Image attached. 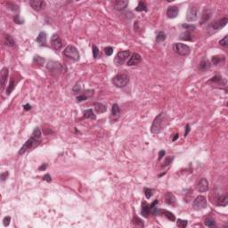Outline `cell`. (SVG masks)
<instances>
[{"mask_svg": "<svg viewBox=\"0 0 228 228\" xmlns=\"http://www.w3.org/2000/svg\"><path fill=\"white\" fill-rule=\"evenodd\" d=\"M43 180H44V181H46V182H48V183H50V182L52 181V177H51V176H50L49 174H46V175L43 177Z\"/></svg>", "mask_w": 228, "mask_h": 228, "instance_id": "53", "label": "cell"}, {"mask_svg": "<svg viewBox=\"0 0 228 228\" xmlns=\"http://www.w3.org/2000/svg\"><path fill=\"white\" fill-rule=\"evenodd\" d=\"M8 177H9V172H8V171L3 172V173H1V175H0V177H1V180H2V181H6Z\"/></svg>", "mask_w": 228, "mask_h": 228, "instance_id": "51", "label": "cell"}, {"mask_svg": "<svg viewBox=\"0 0 228 228\" xmlns=\"http://www.w3.org/2000/svg\"><path fill=\"white\" fill-rule=\"evenodd\" d=\"M204 224L206 226H208V227H215V226H217L215 220L212 219V218H209V217H208V218H206L204 220Z\"/></svg>", "mask_w": 228, "mask_h": 228, "instance_id": "38", "label": "cell"}, {"mask_svg": "<svg viewBox=\"0 0 228 228\" xmlns=\"http://www.w3.org/2000/svg\"><path fill=\"white\" fill-rule=\"evenodd\" d=\"M10 221H11V217L7 216V217H5V218L3 219V224L5 226H8L10 224Z\"/></svg>", "mask_w": 228, "mask_h": 228, "instance_id": "50", "label": "cell"}, {"mask_svg": "<svg viewBox=\"0 0 228 228\" xmlns=\"http://www.w3.org/2000/svg\"><path fill=\"white\" fill-rule=\"evenodd\" d=\"M130 55H131V53H130L129 50L119 51L116 54V57L114 59V63L117 65V66H120V65H122L127 60L129 59Z\"/></svg>", "mask_w": 228, "mask_h": 228, "instance_id": "6", "label": "cell"}, {"mask_svg": "<svg viewBox=\"0 0 228 228\" xmlns=\"http://www.w3.org/2000/svg\"><path fill=\"white\" fill-rule=\"evenodd\" d=\"M47 69L51 71V72H57V71H61L62 70V66L61 65V63L54 61H50L47 64Z\"/></svg>", "mask_w": 228, "mask_h": 228, "instance_id": "14", "label": "cell"}, {"mask_svg": "<svg viewBox=\"0 0 228 228\" xmlns=\"http://www.w3.org/2000/svg\"><path fill=\"white\" fill-rule=\"evenodd\" d=\"M207 207H208L207 199L205 196H202V195L197 196L192 202V208L196 210H202V209H206Z\"/></svg>", "mask_w": 228, "mask_h": 228, "instance_id": "8", "label": "cell"}, {"mask_svg": "<svg viewBox=\"0 0 228 228\" xmlns=\"http://www.w3.org/2000/svg\"><path fill=\"white\" fill-rule=\"evenodd\" d=\"M104 52H105V54L107 56H111L113 53V48L111 46H108V47H105L104 49Z\"/></svg>", "mask_w": 228, "mask_h": 228, "instance_id": "48", "label": "cell"}, {"mask_svg": "<svg viewBox=\"0 0 228 228\" xmlns=\"http://www.w3.org/2000/svg\"><path fill=\"white\" fill-rule=\"evenodd\" d=\"M169 118L168 117V115L164 112H160L153 120L152 127H151V132L154 135L159 134L161 132V130L164 127H166V126L169 124Z\"/></svg>", "mask_w": 228, "mask_h": 228, "instance_id": "2", "label": "cell"}, {"mask_svg": "<svg viewBox=\"0 0 228 228\" xmlns=\"http://www.w3.org/2000/svg\"><path fill=\"white\" fill-rule=\"evenodd\" d=\"M132 224H133V225L137 226V227H144V221L137 216H134V217L132 219Z\"/></svg>", "mask_w": 228, "mask_h": 228, "instance_id": "31", "label": "cell"}, {"mask_svg": "<svg viewBox=\"0 0 228 228\" xmlns=\"http://www.w3.org/2000/svg\"><path fill=\"white\" fill-rule=\"evenodd\" d=\"M47 35H46V33L45 31H40L39 32V36L37 37V39H36V41L39 44V45H46V39H47V37H46Z\"/></svg>", "mask_w": 228, "mask_h": 228, "instance_id": "25", "label": "cell"}, {"mask_svg": "<svg viewBox=\"0 0 228 228\" xmlns=\"http://www.w3.org/2000/svg\"><path fill=\"white\" fill-rule=\"evenodd\" d=\"M51 46L56 51L60 50L62 47V41H61L60 36L58 34H54L52 36V38H51Z\"/></svg>", "mask_w": 228, "mask_h": 228, "instance_id": "11", "label": "cell"}, {"mask_svg": "<svg viewBox=\"0 0 228 228\" xmlns=\"http://www.w3.org/2000/svg\"><path fill=\"white\" fill-rule=\"evenodd\" d=\"M208 84L209 85H212L213 86H218V87H221V86H226V79H224L223 77H221L220 75H216L214 77H212L209 80H208L207 82Z\"/></svg>", "mask_w": 228, "mask_h": 228, "instance_id": "10", "label": "cell"}, {"mask_svg": "<svg viewBox=\"0 0 228 228\" xmlns=\"http://www.w3.org/2000/svg\"><path fill=\"white\" fill-rule=\"evenodd\" d=\"M165 154H166V152H165L164 150H160V151L159 152V156H158L159 158H158V159H159V160L162 159V158L165 156Z\"/></svg>", "mask_w": 228, "mask_h": 228, "instance_id": "52", "label": "cell"}, {"mask_svg": "<svg viewBox=\"0 0 228 228\" xmlns=\"http://www.w3.org/2000/svg\"><path fill=\"white\" fill-rule=\"evenodd\" d=\"M178 137H179V134H176V135H174V137H173V138H172V141H173V142H175Z\"/></svg>", "mask_w": 228, "mask_h": 228, "instance_id": "57", "label": "cell"}, {"mask_svg": "<svg viewBox=\"0 0 228 228\" xmlns=\"http://www.w3.org/2000/svg\"><path fill=\"white\" fill-rule=\"evenodd\" d=\"M227 21H228V19L226 17L223 18V19H220L217 21H214L213 23H211L208 29V33L209 35H212L213 33H216L217 31L220 30L221 29H223L226 24H227Z\"/></svg>", "mask_w": 228, "mask_h": 228, "instance_id": "4", "label": "cell"}, {"mask_svg": "<svg viewBox=\"0 0 228 228\" xmlns=\"http://www.w3.org/2000/svg\"><path fill=\"white\" fill-rule=\"evenodd\" d=\"M9 76V70L7 67H4L1 70V73H0V80H1V87L2 89L5 87L6 81H7V78Z\"/></svg>", "mask_w": 228, "mask_h": 228, "instance_id": "16", "label": "cell"}, {"mask_svg": "<svg viewBox=\"0 0 228 228\" xmlns=\"http://www.w3.org/2000/svg\"><path fill=\"white\" fill-rule=\"evenodd\" d=\"M84 93H85V94H85V95L87 97V98H89V97H91V96H93V95H94V90H92V89H87V90H86Z\"/></svg>", "mask_w": 228, "mask_h": 228, "instance_id": "49", "label": "cell"}, {"mask_svg": "<svg viewBox=\"0 0 228 228\" xmlns=\"http://www.w3.org/2000/svg\"><path fill=\"white\" fill-rule=\"evenodd\" d=\"M92 52H93V57H94V59L98 58V56H99V54H100V51H99L98 47H97L95 45H93V46H92Z\"/></svg>", "mask_w": 228, "mask_h": 228, "instance_id": "40", "label": "cell"}, {"mask_svg": "<svg viewBox=\"0 0 228 228\" xmlns=\"http://www.w3.org/2000/svg\"><path fill=\"white\" fill-rule=\"evenodd\" d=\"M94 107L97 113H104L107 111V107L102 103H94Z\"/></svg>", "mask_w": 228, "mask_h": 228, "instance_id": "27", "label": "cell"}, {"mask_svg": "<svg viewBox=\"0 0 228 228\" xmlns=\"http://www.w3.org/2000/svg\"><path fill=\"white\" fill-rule=\"evenodd\" d=\"M23 109H24V111H29V110L31 109V105L29 104H25V105L23 106Z\"/></svg>", "mask_w": 228, "mask_h": 228, "instance_id": "56", "label": "cell"}, {"mask_svg": "<svg viewBox=\"0 0 228 228\" xmlns=\"http://www.w3.org/2000/svg\"><path fill=\"white\" fill-rule=\"evenodd\" d=\"M199 18V9L195 6H190L186 14V21L189 22L195 21Z\"/></svg>", "mask_w": 228, "mask_h": 228, "instance_id": "9", "label": "cell"}, {"mask_svg": "<svg viewBox=\"0 0 228 228\" xmlns=\"http://www.w3.org/2000/svg\"><path fill=\"white\" fill-rule=\"evenodd\" d=\"M111 82L115 86H117L119 88H122V87H125L128 84L129 78L127 74H117L112 78Z\"/></svg>", "mask_w": 228, "mask_h": 228, "instance_id": "5", "label": "cell"}, {"mask_svg": "<svg viewBox=\"0 0 228 228\" xmlns=\"http://www.w3.org/2000/svg\"><path fill=\"white\" fill-rule=\"evenodd\" d=\"M182 27L186 29V31H192V30H194L195 29V25H192V24H189V23H183L182 24Z\"/></svg>", "mask_w": 228, "mask_h": 228, "instance_id": "42", "label": "cell"}, {"mask_svg": "<svg viewBox=\"0 0 228 228\" xmlns=\"http://www.w3.org/2000/svg\"><path fill=\"white\" fill-rule=\"evenodd\" d=\"M46 168H47V164H46V163H44L43 165H41V166L39 168V171H42V170L44 171V170L46 169Z\"/></svg>", "mask_w": 228, "mask_h": 228, "instance_id": "55", "label": "cell"}, {"mask_svg": "<svg viewBox=\"0 0 228 228\" xmlns=\"http://www.w3.org/2000/svg\"><path fill=\"white\" fill-rule=\"evenodd\" d=\"M166 14H167V16L169 19H174V18H176L178 15L179 9H178V7L177 6H170L168 7Z\"/></svg>", "mask_w": 228, "mask_h": 228, "instance_id": "15", "label": "cell"}, {"mask_svg": "<svg viewBox=\"0 0 228 228\" xmlns=\"http://www.w3.org/2000/svg\"><path fill=\"white\" fill-rule=\"evenodd\" d=\"M144 192L145 197H146L147 199H150V198H152V195H153V193H154L155 190H154V189H152V188L144 187Z\"/></svg>", "mask_w": 228, "mask_h": 228, "instance_id": "36", "label": "cell"}, {"mask_svg": "<svg viewBox=\"0 0 228 228\" xmlns=\"http://www.w3.org/2000/svg\"><path fill=\"white\" fill-rule=\"evenodd\" d=\"M63 55L65 57L71 59L73 61H79V58H80V54L79 53V50L73 45H69V46H67L66 47H65V49L63 50Z\"/></svg>", "mask_w": 228, "mask_h": 228, "instance_id": "3", "label": "cell"}, {"mask_svg": "<svg viewBox=\"0 0 228 228\" xmlns=\"http://www.w3.org/2000/svg\"><path fill=\"white\" fill-rule=\"evenodd\" d=\"M166 39H167V35H166L165 32L162 31V30L159 31L157 33V35H156V42H158V43L165 41Z\"/></svg>", "mask_w": 228, "mask_h": 228, "instance_id": "32", "label": "cell"}, {"mask_svg": "<svg viewBox=\"0 0 228 228\" xmlns=\"http://www.w3.org/2000/svg\"><path fill=\"white\" fill-rule=\"evenodd\" d=\"M119 112H120V110H119V105L117 104H114L112 105V107H111V114H112V116L117 117V116H119Z\"/></svg>", "mask_w": 228, "mask_h": 228, "instance_id": "39", "label": "cell"}, {"mask_svg": "<svg viewBox=\"0 0 228 228\" xmlns=\"http://www.w3.org/2000/svg\"><path fill=\"white\" fill-rule=\"evenodd\" d=\"M185 132H184V137H187V135L189 134V132H190V130H191V128H190V125L189 124H187L186 125V127H185Z\"/></svg>", "mask_w": 228, "mask_h": 228, "instance_id": "54", "label": "cell"}, {"mask_svg": "<svg viewBox=\"0 0 228 228\" xmlns=\"http://www.w3.org/2000/svg\"><path fill=\"white\" fill-rule=\"evenodd\" d=\"M87 99V97L85 95V94H79V95H78L77 96V98H76V100H77V102L78 103H80V102H83V101H85V100H86Z\"/></svg>", "mask_w": 228, "mask_h": 228, "instance_id": "47", "label": "cell"}, {"mask_svg": "<svg viewBox=\"0 0 228 228\" xmlns=\"http://www.w3.org/2000/svg\"><path fill=\"white\" fill-rule=\"evenodd\" d=\"M18 83V81H14V78H12L10 79V82H9V85L7 86V89H6V94L7 95H10L11 93L14 91V89L15 88V86L16 84Z\"/></svg>", "mask_w": 228, "mask_h": 228, "instance_id": "30", "label": "cell"}, {"mask_svg": "<svg viewBox=\"0 0 228 228\" xmlns=\"http://www.w3.org/2000/svg\"><path fill=\"white\" fill-rule=\"evenodd\" d=\"M42 142V133L39 127H36L33 132L31 134V137L24 143V144L21 147L18 154L19 155H22L24 154L26 152L30 151L32 149H34L36 147H38Z\"/></svg>", "mask_w": 228, "mask_h": 228, "instance_id": "1", "label": "cell"}, {"mask_svg": "<svg viewBox=\"0 0 228 228\" xmlns=\"http://www.w3.org/2000/svg\"><path fill=\"white\" fill-rule=\"evenodd\" d=\"M141 61H142L141 55L139 54H137V53H133L131 55H130L129 59L127 60V66H133V65H137Z\"/></svg>", "mask_w": 228, "mask_h": 228, "instance_id": "12", "label": "cell"}, {"mask_svg": "<svg viewBox=\"0 0 228 228\" xmlns=\"http://www.w3.org/2000/svg\"><path fill=\"white\" fill-rule=\"evenodd\" d=\"M6 6H7L8 9L12 10L14 13H18V12H19V6H18L16 4L13 3V2H8V3H6Z\"/></svg>", "mask_w": 228, "mask_h": 228, "instance_id": "37", "label": "cell"}, {"mask_svg": "<svg viewBox=\"0 0 228 228\" xmlns=\"http://www.w3.org/2000/svg\"><path fill=\"white\" fill-rule=\"evenodd\" d=\"M173 159H174V157H172V156L167 157V158L164 159V162H163V165H162V167H167V166H169V165L172 163Z\"/></svg>", "mask_w": 228, "mask_h": 228, "instance_id": "44", "label": "cell"}, {"mask_svg": "<svg viewBox=\"0 0 228 228\" xmlns=\"http://www.w3.org/2000/svg\"><path fill=\"white\" fill-rule=\"evenodd\" d=\"M188 224L187 220H183V219H177V226L180 228H185Z\"/></svg>", "mask_w": 228, "mask_h": 228, "instance_id": "41", "label": "cell"}, {"mask_svg": "<svg viewBox=\"0 0 228 228\" xmlns=\"http://www.w3.org/2000/svg\"><path fill=\"white\" fill-rule=\"evenodd\" d=\"M14 21L16 24H23L24 23V20L21 18V16L19 14H15L14 16Z\"/></svg>", "mask_w": 228, "mask_h": 228, "instance_id": "45", "label": "cell"}, {"mask_svg": "<svg viewBox=\"0 0 228 228\" xmlns=\"http://www.w3.org/2000/svg\"><path fill=\"white\" fill-rule=\"evenodd\" d=\"M114 9L117 11H123L125 10L128 6V1L127 0H117L113 4Z\"/></svg>", "mask_w": 228, "mask_h": 228, "instance_id": "19", "label": "cell"}, {"mask_svg": "<svg viewBox=\"0 0 228 228\" xmlns=\"http://www.w3.org/2000/svg\"><path fill=\"white\" fill-rule=\"evenodd\" d=\"M212 16V10L209 9V8H205L202 12V19H201V21H200V24L202 25L204 24L205 22H207L208 21H209V19L211 18Z\"/></svg>", "mask_w": 228, "mask_h": 228, "instance_id": "20", "label": "cell"}, {"mask_svg": "<svg viewBox=\"0 0 228 228\" xmlns=\"http://www.w3.org/2000/svg\"><path fill=\"white\" fill-rule=\"evenodd\" d=\"M210 68H211V62L207 58H203L199 63L198 69L200 71H209Z\"/></svg>", "mask_w": 228, "mask_h": 228, "instance_id": "18", "label": "cell"}, {"mask_svg": "<svg viewBox=\"0 0 228 228\" xmlns=\"http://www.w3.org/2000/svg\"><path fill=\"white\" fill-rule=\"evenodd\" d=\"M136 11L137 12H147L148 11V8H147V6L144 2L143 1H140L138 3V6L136 8Z\"/></svg>", "mask_w": 228, "mask_h": 228, "instance_id": "35", "label": "cell"}, {"mask_svg": "<svg viewBox=\"0 0 228 228\" xmlns=\"http://www.w3.org/2000/svg\"><path fill=\"white\" fill-rule=\"evenodd\" d=\"M81 91H82V87H81V86H80L79 83H77V84L72 87V93H73L74 94H78L81 93Z\"/></svg>", "mask_w": 228, "mask_h": 228, "instance_id": "43", "label": "cell"}, {"mask_svg": "<svg viewBox=\"0 0 228 228\" xmlns=\"http://www.w3.org/2000/svg\"><path fill=\"white\" fill-rule=\"evenodd\" d=\"M219 44H220L221 46H224V47H227V46H228V36L225 35V36L224 37V39H222L219 41Z\"/></svg>", "mask_w": 228, "mask_h": 228, "instance_id": "46", "label": "cell"}, {"mask_svg": "<svg viewBox=\"0 0 228 228\" xmlns=\"http://www.w3.org/2000/svg\"><path fill=\"white\" fill-rule=\"evenodd\" d=\"M164 198H165V202L167 204H169L170 206H176V198L172 192H166Z\"/></svg>", "mask_w": 228, "mask_h": 228, "instance_id": "22", "label": "cell"}, {"mask_svg": "<svg viewBox=\"0 0 228 228\" xmlns=\"http://www.w3.org/2000/svg\"><path fill=\"white\" fill-rule=\"evenodd\" d=\"M83 114H84V117H85L86 119H96V116H95V114H94V112L93 111L92 109H87V110L84 111Z\"/></svg>", "mask_w": 228, "mask_h": 228, "instance_id": "33", "label": "cell"}, {"mask_svg": "<svg viewBox=\"0 0 228 228\" xmlns=\"http://www.w3.org/2000/svg\"><path fill=\"white\" fill-rule=\"evenodd\" d=\"M209 181L206 178H202L197 184V190L200 192H205L209 191Z\"/></svg>", "mask_w": 228, "mask_h": 228, "instance_id": "17", "label": "cell"}, {"mask_svg": "<svg viewBox=\"0 0 228 228\" xmlns=\"http://www.w3.org/2000/svg\"><path fill=\"white\" fill-rule=\"evenodd\" d=\"M173 50L175 53H177L181 56H187L190 54V52H191L190 47L187 45L183 43H175L173 45Z\"/></svg>", "mask_w": 228, "mask_h": 228, "instance_id": "7", "label": "cell"}, {"mask_svg": "<svg viewBox=\"0 0 228 228\" xmlns=\"http://www.w3.org/2000/svg\"><path fill=\"white\" fill-rule=\"evenodd\" d=\"M45 62V59L39 55H35L33 58V64H36L38 66H41L43 65V63Z\"/></svg>", "mask_w": 228, "mask_h": 228, "instance_id": "34", "label": "cell"}, {"mask_svg": "<svg viewBox=\"0 0 228 228\" xmlns=\"http://www.w3.org/2000/svg\"><path fill=\"white\" fill-rule=\"evenodd\" d=\"M179 39L183 40V41H192V34L190 31H184L183 33H181V35L179 36Z\"/></svg>", "mask_w": 228, "mask_h": 228, "instance_id": "29", "label": "cell"}, {"mask_svg": "<svg viewBox=\"0 0 228 228\" xmlns=\"http://www.w3.org/2000/svg\"><path fill=\"white\" fill-rule=\"evenodd\" d=\"M5 43H6V45L7 46H10V47H15V46H16L15 40L9 34L6 35V37H5Z\"/></svg>", "mask_w": 228, "mask_h": 228, "instance_id": "28", "label": "cell"}, {"mask_svg": "<svg viewBox=\"0 0 228 228\" xmlns=\"http://www.w3.org/2000/svg\"><path fill=\"white\" fill-rule=\"evenodd\" d=\"M216 204L219 207H226L227 204H228V197L227 195H221V196H219L217 200V202Z\"/></svg>", "mask_w": 228, "mask_h": 228, "instance_id": "24", "label": "cell"}, {"mask_svg": "<svg viewBox=\"0 0 228 228\" xmlns=\"http://www.w3.org/2000/svg\"><path fill=\"white\" fill-rule=\"evenodd\" d=\"M150 214H151V211H150V204H149V203H147L145 201L142 202L141 215H142L144 217L147 218V217H149Z\"/></svg>", "mask_w": 228, "mask_h": 228, "instance_id": "21", "label": "cell"}, {"mask_svg": "<svg viewBox=\"0 0 228 228\" xmlns=\"http://www.w3.org/2000/svg\"><path fill=\"white\" fill-rule=\"evenodd\" d=\"M225 61V57H224V55H215V56H213L212 57V59H211V62H212V64H214V65H219V64H222V63H224Z\"/></svg>", "mask_w": 228, "mask_h": 228, "instance_id": "26", "label": "cell"}, {"mask_svg": "<svg viewBox=\"0 0 228 228\" xmlns=\"http://www.w3.org/2000/svg\"><path fill=\"white\" fill-rule=\"evenodd\" d=\"M46 2L44 0H30L29 6L35 11H41L44 7H46Z\"/></svg>", "mask_w": 228, "mask_h": 228, "instance_id": "13", "label": "cell"}, {"mask_svg": "<svg viewBox=\"0 0 228 228\" xmlns=\"http://www.w3.org/2000/svg\"><path fill=\"white\" fill-rule=\"evenodd\" d=\"M159 216H164L165 217H167L169 221H171V222H175L176 221V217H175V215L172 213V212H170V211H169V210H167V209H160V210H159Z\"/></svg>", "mask_w": 228, "mask_h": 228, "instance_id": "23", "label": "cell"}]
</instances>
